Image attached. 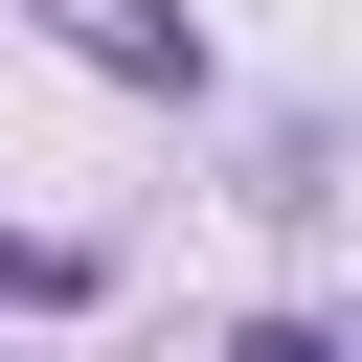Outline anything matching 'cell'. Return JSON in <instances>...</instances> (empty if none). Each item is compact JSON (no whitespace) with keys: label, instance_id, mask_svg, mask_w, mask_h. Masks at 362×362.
Segmentation results:
<instances>
[{"label":"cell","instance_id":"cell-1","mask_svg":"<svg viewBox=\"0 0 362 362\" xmlns=\"http://www.w3.org/2000/svg\"><path fill=\"white\" fill-rule=\"evenodd\" d=\"M68 45L136 68V90H204V23H181V0H68Z\"/></svg>","mask_w":362,"mask_h":362},{"label":"cell","instance_id":"cell-2","mask_svg":"<svg viewBox=\"0 0 362 362\" xmlns=\"http://www.w3.org/2000/svg\"><path fill=\"white\" fill-rule=\"evenodd\" d=\"M226 362H362V339H317V317H249V339H226Z\"/></svg>","mask_w":362,"mask_h":362}]
</instances>
